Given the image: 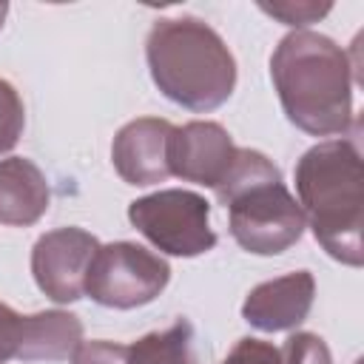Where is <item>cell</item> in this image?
<instances>
[{"label": "cell", "instance_id": "7", "mask_svg": "<svg viewBox=\"0 0 364 364\" xmlns=\"http://www.w3.org/2000/svg\"><path fill=\"white\" fill-rule=\"evenodd\" d=\"M100 242L82 228H57L37 239L31 250V273L37 287L60 304L85 296V276Z\"/></svg>", "mask_w": 364, "mask_h": 364}, {"label": "cell", "instance_id": "16", "mask_svg": "<svg viewBox=\"0 0 364 364\" xmlns=\"http://www.w3.org/2000/svg\"><path fill=\"white\" fill-rule=\"evenodd\" d=\"M262 11L273 14L284 26H310L318 17H324L333 6L330 3H313V0H282V3H259Z\"/></svg>", "mask_w": 364, "mask_h": 364}, {"label": "cell", "instance_id": "5", "mask_svg": "<svg viewBox=\"0 0 364 364\" xmlns=\"http://www.w3.org/2000/svg\"><path fill=\"white\" fill-rule=\"evenodd\" d=\"M171 282V267L162 256L134 242L100 245L88 276L85 296L102 307L134 310L154 301Z\"/></svg>", "mask_w": 364, "mask_h": 364}, {"label": "cell", "instance_id": "13", "mask_svg": "<svg viewBox=\"0 0 364 364\" xmlns=\"http://www.w3.org/2000/svg\"><path fill=\"white\" fill-rule=\"evenodd\" d=\"M128 364H193V327L176 318L159 333H148L128 347Z\"/></svg>", "mask_w": 364, "mask_h": 364}, {"label": "cell", "instance_id": "10", "mask_svg": "<svg viewBox=\"0 0 364 364\" xmlns=\"http://www.w3.org/2000/svg\"><path fill=\"white\" fill-rule=\"evenodd\" d=\"M313 296H316L313 273L296 270L256 284L242 304V316L247 324H253L262 333L293 330L307 318L313 307Z\"/></svg>", "mask_w": 364, "mask_h": 364}, {"label": "cell", "instance_id": "19", "mask_svg": "<svg viewBox=\"0 0 364 364\" xmlns=\"http://www.w3.org/2000/svg\"><path fill=\"white\" fill-rule=\"evenodd\" d=\"M20 333H23V316H17L9 304L0 301V364L17 358Z\"/></svg>", "mask_w": 364, "mask_h": 364}, {"label": "cell", "instance_id": "1", "mask_svg": "<svg viewBox=\"0 0 364 364\" xmlns=\"http://www.w3.org/2000/svg\"><path fill=\"white\" fill-rule=\"evenodd\" d=\"M353 74L347 51L318 31L282 37L270 77L287 119L310 136H338L353 122Z\"/></svg>", "mask_w": 364, "mask_h": 364}, {"label": "cell", "instance_id": "15", "mask_svg": "<svg viewBox=\"0 0 364 364\" xmlns=\"http://www.w3.org/2000/svg\"><path fill=\"white\" fill-rule=\"evenodd\" d=\"M279 353H282V364H333L324 338L313 333H293Z\"/></svg>", "mask_w": 364, "mask_h": 364}, {"label": "cell", "instance_id": "17", "mask_svg": "<svg viewBox=\"0 0 364 364\" xmlns=\"http://www.w3.org/2000/svg\"><path fill=\"white\" fill-rule=\"evenodd\" d=\"M71 364H128V347L114 341H80Z\"/></svg>", "mask_w": 364, "mask_h": 364}, {"label": "cell", "instance_id": "3", "mask_svg": "<svg viewBox=\"0 0 364 364\" xmlns=\"http://www.w3.org/2000/svg\"><path fill=\"white\" fill-rule=\"evenodd\" d=\"M145 57L156 88L188 111H213L233 94L236 60L225 40L196 17L156 20Z\"/></svg>", "mask_w": 364, "mask_h": 364}, {"label": "cell", "instance_id": "9", "mask_svg": "<svg viewBox=\"0 0 364 364\" xmlns=\"http://www.w3.org/2000/svg\"><path fill=\"white\" fill-rule=\"evenodd\" d=\"M173 125L156 117H139L122 125L111 145V159L117 173L136 188L165 182L168 171V139Z\"/></svg>", "mask_w": 364, "mask_h": 364}, {"label": "cell", "instance_id": "18", "mask_svg": "<svg viewBox=\"0 0 364 364\" xmlns=\"http://www.w3.org/2000/svg\"><path fill=\"white\" fill-rule=\"evenodd\" d=\"M222 364H282V353L262 338H239Z\"/></svg>", "mask_w": 364, "mask_h": 364}, {"label": "cell", "instance_id": "4", "mask_svg": "<svg viewBox=\"0 0 364 364\" xmlns=\"http://www.w3.org/2000/svg\"><path fill=\"white\" fill-rule=\"evenodd\" d=\"M213 193L228 208L230 236L247 253H284L307 228L299 202L282 182L279 168L262 151L236 148V156Z\"/></svg>", "mask_w": 364, "mask_h": 364}, {"label": "cell", "instance_id": "2", "mask_svg": "<svg viewBox=\"0 0 364 364\" xmlns=\"http://www.w3.org/2000/svg\"><path fill=\"white\" fill-rule=\"evenodd\" d=\"M296 193L316 242L341 264L361 267L364 182L355 139L313 145L296 165Z\"/></svg>", "mask_w": 364, "mask_h": 364}, {"label": "cell", "instance_id": "8", "mask_svg": "<svg viewBox=\"0 0 364 364\" xmlns=\"http://www.w3.org/2000/svg\"><path fill=\"white\" fill-rule=\"evenodd\" d=\"M236 156L230 134L219 122H188L171 131L168 139V171L193 185L216 188Z\"/></svg>", "mask_w": 364, "mask_h": 364}, {"label": "cell", "instance_id": "12", "mask_svg": "<svg viewBox=\"0 0 364 364\" xmlns=\"http://www.w3.org/2000/svg\"><path fill=\"white\" fill-rule=\"evenodd\" d=\"M82 341V324L77 316L63 310L23 316L20 350L23 361H65Z\"/></svg>", "mask_w": 364, "mask_h": 364}, {"label": "cell", "instance_id": "11", "mask_svg": "<svg viewBox=\"0 0 364 364\" xmlns=\"http://www.w3.org/2000/svg\"><path fill=\"white\" fill-rule=\"evenodd\" d=\"M51 202L43 171L26 156H9L0 162V222L14 228L34 225Z\"/></svg>", "mask_w": 364, "mask_h": 364}, {"label": "cell", "instance_id": "14", "mask_svg": "<svg viewBox=\"0 0 364 364\" xmlns=\"http://www.w3.org/2000/svg\"><path fill=\"white\" fill-rule=\"evenodd\" d=\"M26 125V111H23V100L14 91L11 82L0 80V154L11 151L23 134Z\"/></svg>", "mask_w": 364, "mask_h": 364}, {"label": "cell", "instance_id": "20", "mask_svg": "<svg viewBox=\"0 0 364 364\" xmlns=\"http://www.w3.org/2000/svg\"><path fill=\"white\" fill-rule=\"evenodd\" d=\"M6 14H9V3H0V28H3V20H6Z\"/></svg>", "mask_w": 364, "mask_h": 364}, {"label": "cell", "instance_id": "6", "mask_svg": "<svg viewBox=\"0 0 364 364\" xmlns=\"http://www.w3.org/2000/svg\"><path fill=\"white\" fill-rule=\"evenodd\" d=\"M208 213L210 205L199 193L182 188L156 191L128 205L131 225L154 247L171 256H199L216 245Z\"/></svg>", "mask_w": 364, "mask_h": 364}]
</instances>
